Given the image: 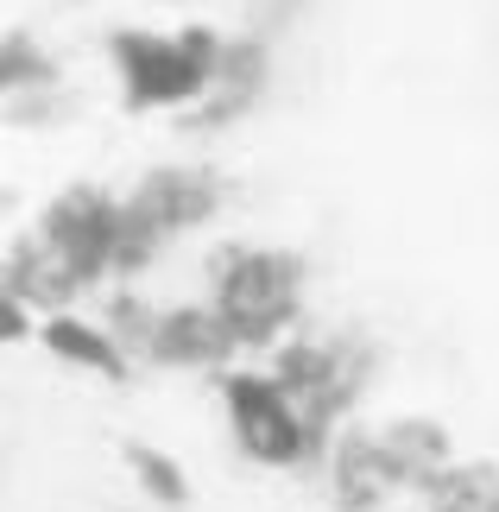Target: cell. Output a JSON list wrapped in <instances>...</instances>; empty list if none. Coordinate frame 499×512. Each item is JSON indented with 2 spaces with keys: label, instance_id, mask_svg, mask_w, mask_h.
<instances>
[{
  "label": "cell",
  "instance_id": "obj_1",
  "mask_svg": "<svg viewBox=\"0 0 499 512\" xmlns=\"http://www.w3.org/2000/svg\"><path fill=\"white\" fill-rule=\"evenodd\" d=\"M310 266L278 241H222L203 260V304L228 323L241 354H272L304 323Z\"/></svg>",
  "mask_w": 499,
  "mask_h": 512
},
{
  "label": "cell",
  "instance_id": "obj_2",
  "mask_svg": "<svg viewBox=\"0 0 499 512\" xmlns=\"http://www.w3.org/2000/svg\"><path fill=\"white\" fill-rule=\"evenodd\" d=\"M228 32L222 26H114L108 32V70L121 89V108L133 114H184L190 102H203V89L215 83Z\"/></svg>",
  "mask_w": 499,
  "mask_h": 512
},
{
  "label": "cell",
  "instance_id": "obj_3",
  "mask_svg": "<svg viewBox=\"0 0 499 512\" xmlns=\"http://www.w3.org/2000/svg\"><path fill=\"white\" fill-rule=\"evenodd\" d=\"M215 399H222V418H228V437L234 449L253 462V468H272V475H297V468L323 462L310 443V424L297 399L272 380L266 367H222L215 373Z\"/></svg>",
  "mask_w": 499,
  "mask_h": 512
},
{
  "label": "cell",
  "instance_id": "obj_4",
  "mask_svg": "<svg viewBox=\"0 0 499 512\" xmlns=\"http://www.w3.org/2000/svg\"><path fill=\"white\" fill-rule=\"evenodd\" d=\"M32 234L76 272V279H83V291L108 285V272H114V234H121V190L95 184V177H76V184L51 190V203L38 209Z\"/></svg>",
  "mask_w": 499,
  "mask_h": 512
},
{
  "label": "cell",
  "instance_id": "obj_5",
  "mask_svg": "<svg viewBox=\"0 0 499 512\" xmlns=\"http://www.w3.org/2000/svg\"><path fill=\"white\" fill-rule=\"evenodd\" d=\"M121 203H127L146 228L165 234V241H184V234L209 228L215 215L228 209V184H222V171H215V165L171 159V165L139 171L133 190H121Z\"/></svg>",
  "mask_w": 499,
  "mask_h": 512
},
{
  "label": "cell",
  "instance_id": "obj_6",
  "mask_svg": "<svg viewBox=\"0 0 499 512\" xmlns=\"http://www.w3.org/2000/svg\"><path fill=\"white\" fill-rule=\"evenodd\" d=\"M234 336H228V323L215 317V310L196 298V304H158L152 310V329H146V342H139V361L146 367H165V373H222L234 367Z\"/></svg>",
  "mask_w": 499,
  "mask_h": 512
},
{
  "label": "cell",
  "instance_id": "obj_7",
  "mask_svg": "<svg viewBox=\"0 0 499 512\" xmlns=\"http://www.w3.org/2000/svg\"><path fill=\"white\" fill-rule=\"evenodd\" d=\"M323 481L342 512H379L398 487H392V468H386V449H379V424H335V437L323 449Z\"/></svg>",
  "mask_w": 499,
  "mask_h": 512
},
{
  "label": "cell",
  "instance_id": "obj_8",
  "mask_svg": "<svg viewBox=\"0 0 499 512\" xmlns=\"http://www.w3.org/2000/svg\"><path fill=\"white\" fill-rule=\"evenodd\" d=\"M38 348H45L57 367L89 373V380H102V386H127L133 367H139L127 354V342L114 336L102 317H89V310H51V317H38Z\"/></svg>",
  "mask_w": 499,
  "mask_h": 512
},
{
  "label": "cell",
  "instance_id": "obj_9",
  "mask_svg": "<svg viewBox=\"0 0 499 512\" xmlns=\"http://www.w3.org/2000/svg\"><path fill=\"white\" fill-rule=\"evenodd\" d=\"M379 449H386V468H392L398 494H424V487L455 462L449 424L430 418V411H398V418H386L379 424Z\"/></svg>",
  "mask_w": 499,
  "mask_h": 512
},
{
  "label": "cell",
  "instance_id": "obj_10",
  "mask_svg": "<svg viewBox=\"0 0 499 512\" xmlns=\"http://www.w3.org/2000/svg\"><path fill=\"white\" fill-rule=\"evenodd\" d=\"M0 285L13 291V298H26L38 317H51V310H76L83 304V279L57 260V253L38 241V234H13L7 253H0Z\"/></svg>",
  "mask_w": 499,
  "mask_h": 512
},
{
  "label": "cell",
  "instance_id": "obj_11",
  "mask_svg": "<svg viewBox=\"0 0 499 512\" xmlns=\"http://www.w3.org/2000/svg\"><path fill=\"white\" fill-rule=\"evenodd\" d=\"M417 500H424V512H499V462L455 456Z\"/></svg>",
  "mask_w": 499,
  "mask_h": 512
},
{
  "label": "cell",
  "instance_id": "obj_12",
  "mask_svg": "<svg viewBox=\"0 0 499 512\" xmlns=\"http://www.w3.org/2000/svg\"><path fill=\"white\" fill-rule=\"evenodd\" d=\"M64 64L38 32H0V102L7 95H32V89H57Z\"/></svg>",
  "mask_w": 499,
  "mask_h": 512
},
{
  "label": "cell",
  "instance_id": "obj_13",
  "mask_svg": "<svg viewBox=\"0 0 499 512\" xmlns=\"http://www.w3.org/2000/svg\"><path fill=\"white\" fill-rule=\"evenodd\" d=\"M121 456H127L133 487H139V494H146L158 512H184V506H190V475L177 468V456H165L158 443H127Z\"/></svg>",
  "mask_w": 499,
  "mask_h": 512
},
{
  "label": "cell",
  "instance_id": "obj_14",
  "mask_svg": "<svg viewBox=\"0 0 499 512\" xmlns=\"http://www.w3.org/2000/svg\"><path fill=\"white\" fill-rule=\"evenodd\" d=\"M64 95L57 89H32V95H7V102H0V121L7 127H57L64 121Z\"/></svg>",
  "mask_w": 499,
  "mask_h": 512
},
{
  "label": "cell",
  "instance_id": "obj_15",
  "mask_svg": "<svg viewBox=\"0 0 499 512\" xmlns=\"http://www.w3.org/2000/svg\"><path fill=\"white\" fill-rule=\"evenodd\" d=\"M26 342H38V310L0 285V348H26Z\"/></svg>",
  "mask_w": 499,
  "mask_h": 512
}]
</instances>
